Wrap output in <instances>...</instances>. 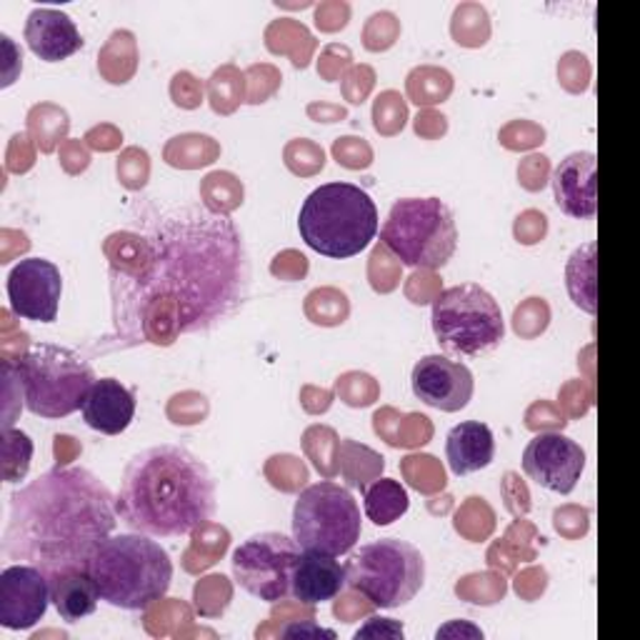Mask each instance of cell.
Instances as JSON below:
<instances>
[{"instance_id":"cell-13","label":"cell","mask_w":640,"mask_h":640,"mask_svg":"<svg viewBox=\"0 0 640 640\" xmlns=\"http://www.w3.org/2000/svg\"><path fill=\"white\" fill-rule=\"evenodd\" d=\"M585 451L563 433H541L525 445L523 471L545 491L568 495L581 481Z\"/></svg>"},{"instance_id":"cell-12","label":"cell","mask_w":640,"mask_h":640,"mask_svg":"<svg viewBox=\"0 0 640 640\" xmlns=\"http://www.w3.org/2000/svg\"><path fill=\"white\" fill-rule=\"evenodd\" d=\"M63 276L56 263L46 258H26L10 270L8 301L10 311L23 321L53 323L58 318Z\"/></svg>"},{"instance_id":"cell-41","label":"cell","mask_w":640,"mask_h":640,"mask_svg":"<svg viewBox=\"0 0 640 640\" xmlns=\"http://www.w3.org/2000/svg\"><path fill=\"white\" fill-rule=\"evenodd\" d=\"M351 18V6L348 3H341V0H333V3H321L316 8V23L321 30H341L345 28Z\"/></svg>"},{"instance_id":"cell-4","label":"cell","mask_w":640,"mask_h":640,"mask_svg":"<svg viewBox=\"0 0 640 640\" xmlns=\"http://www.w3.org/2000/svg\"><path fill=\"white\" fill-rule=\"evenodd\" d=\"M100 601L124 611H146L166 598L173 561L166 548L144 533L108 535L86 565Z\"/></svg>"},{"instance_id":"cell-47","label":"cell","mask_w":640,"mask_h":640,"mask_svg":"<svg viewBox=\"0 0 640 640\" xmlns=\"http://www.w3.org/2000/svg\"><path fill=\"white\" fill-rule=\"evenodd\" d=\"M308 114L316 118V120H323V124H335V120H341L345 118V110L338 108V106H328V104H321V106H311L308 108Z\"/></svg>"},{"instance_id":"cell-10","label":"cell","mask_w":640,"mask_h":640,"mask_svg":"<svg viewBox=\"0 0 640 640\" xmlns=\"http://www.w3.org/2000/svg\"><path fill=\"white\" fill-rule=\"evenodd\" d=\"M293 538L301 551L345 555L361 541V505L348 488L321 481L301 491L293 508Z\"/></svg>"},{"instance_id":"cell-2","label":"cell","mask_w":640,"mask_h":640,"mask_svg":"<svg viewBox=\"0 0 640 640\" xmlns=\"http://www.w3.org/2000/svg\"><path fill=\"white\" fill-rule=\"evenodd\" d=\"M118 523L116 498L86 469H58L10 495L3 553L46 575L86 568Z\"/></svg>"},{"instance_id":"cell-9","label":"cell","mask_w":640,"mask_h":640,"mask_svg":"<svg viewBox=\"0 0 640 640\" xmlns=\"http://www.w3.org/2000/svg\"><path fill=\"white\" fill-rule=\"evenodd\" d=\"M433 333L441 348L453 355H481L501 345L505 335L503 311L475 283L445 288L433 298Z\"/></svg>"},{"instance_id":"cell-45","label":"cell","mask_w":640,"mask_h":640,"mask_svg":"<svg viewBox=\"0 0 640 640\" xmlns=\"http://www.w3.org/2000/svg\"><path fill=\"white\" fill-rule=\"evenodd\" d=\"M543 233H545V216H543V213H538V218H535L533 226H528L523 218H518L515 236L521 243H528V246H531V243H538V240L543 238Z\"/></svg>"},{"instance_id":"cell-16","label":"cell","mask_w":640,"mask_h":640,"mask_svg":"<svg viewBox=\"0 0 640 640\" xmlns=\"http://www.w3.org/2000/svg\"><path fill=\"white\" fill-rule=\"evenodd\" d=\"M595 156L571 154L561 160L553 173L555 203L565 216L578 220H591L598 210L595 196Z\"/></svg>"},{"instance_id":"cell-17","label":"cell","mask_w":640,"mask_h":640,"mask_svg":"<svg viewBox=\"0 0 640 640\" xmlns=\"http://www.w3.org/2000/svg\"><path fill=\"white\" fill-rule=\"evenodd\" d=\"M26 40L28 48L46 63H60L83 48V36L76 28L73 18L53 8H36L28 16Z\"/></svg>"},{"instance_id":"cell-21","label":"cell","mask_w":640,"mask_h":640,"mask_svg":"<svg viewBox=\"0 0 640 640\" xmlns=\"http://www.w3.org/2000/svg\"><path fill=\"white\" fill-rule=\"evenodd\" d=\"M50 581V601H53L58 616L66 623H78L96 613L100 593L88 575L86 568H76V571H60L48 575Z\"/></svg>"},{"instance_id":"cell-15","label":"cell","mask_w":640,"mask_h":640,"mask_svg":"<svg viewBox=\"0 0 640 640\" xmlns=\"http://www.w3.org/2000/svg\"><path fill=\"white\" fill-rule=\"evenodd\" d=\"M411 383L415 398L443 413L463 411L471 403L475 388L469 365L445 358V355H425L415 363Z\"/></svg>"},{"instance_id":"cell-11","label":"cell","mask_w":640,"mask_h":640,"mask_svg":"<svg viewBox=\"0 0 640 640\" xmlns=\"http://www.w3.org/2000/svg\"><path fill=\"white\" fill-rule=\"evenodd\" d=\"M301 558L296 538L283 533H258L233 551V575L236 583L253 598L266 603H280L291 595L293 568Z\"/></svg>"},{"instance_id":"cell-20","label":"cell","mask_w":640,"mask_h":640,"mask_svg":"<svg viewBox=\"0 0 640 640\" xmlns=\"http://www.w3.org/2000/svg\"><path fill=\"white\" fill-rule=\"evenodd\" d=\"M445 455L455 475H471L483 471L495 459L493 431L481 421H465L449 433L445 441Z\"/></svg>"},{"instance_id":"cell-25","label":"cell","mask_w":640,"mask_h":640,"mask_svg":"<svg viewBox=\"0 0 640 640\" xmlns=\"http://www.w3.org/2000/svg\"><path fill=\"white\" fill-rule=\"evenodd\" d=\"M568 291L578 308L595 313V246L588 243L585 248L575 250L568 263Z\"/></svg>"},{"instance_id":"cell-42","label":"cell","mask_w":640,"mask_h":640,"mask_svg":"<svg viewBox=\"0 0 640 640\" xmlns=\"http://www.w3.org/2000/svg\"><path fill=\"white\" fill-rule=\"evenodd\" d=\"M348 63H351V50L348 48H345V46H328V48L323 50L318 70L328 80H335V78H338V70H343Z\"/></svg>"},{"instance_id":"cell-6","label":"cell","mask_w":640,"mask_h":640,"mask_svg":"<svg viewBox=\"0 0 640 640\" xmlns=\"http://www.w3.org/2000/svg\"><path fill=\"white\" fill-rule=\"evenodd\" d=\"M381 246L401 266L439 270L459 248V228L441 198H401L383 223Z\"/></svg>"},{"instance_id":"cell-35","label":"cell","mask_w":640,"mask_h":640,"mask_svg":"<svg viewBox=\"0 0 640 640\" xmlns=\"http://www.w3.org/2000/svg\"><path fill=\"white\" fill-rule=\"evenodd\" d=\"M148 154L138 148H128L124 156L118 158V178L124 180V186L130 190H138L146 186L148 180Z\"/></svg>"},{"instance_id":"cell-8","label":"cell","mask_w":640,"mask_h":640,"mask_svg":"<svg viewBox=\"0 0 640 640\" xmlns=\"http://www.w3.org/2000/svg\"><path fill=\"white\" fill-rule=\"evenodd\" d=\"M348 588L375 608H401L421 593L425 583V558L408 541L381 538L363 545L345 565Z\"/></svg>"},{"instance_id":"cell-1","label":"cell","mask_w":640,"mask_h":640,"mask_svg":"<svg viewBox=\"0 0 640 640\" xmlns=\"http://www.w3.org/2000/svg\"><path fill=\"white\" fill-rule=\"evenodd\" d=\"M146 260L134 276L110 273L114 323L128 343L170 345L206 331L248 296L250 263L238 228L210 208L148 218Z\"/></svg>"},{"instance_id":"cell-39","label":"cell","mask_w":640,"mask_h":640,"mask_svg":"<svg viewBox=\"0 0 640 640\" xmlns=\"http://www.w3.org/2000/svg\"><path fill=\"white\" fill-rule=\"evenodd\" d=\"M558 76H561L563 86L568 90H583L588 86V63L581 53H565L561 66H558Z\"/></svg>"},{"instance_id":"cell-48","label":"cell","mask_w":640,"mask_h":640,"mask_svg":"<svg viewBox=\"0 0 640 640\" xmlns=\"http://www.w3.org/2000/svg\"><path fill=\"white\" fill-rule=\"evenodd\" d=\"M70 160H76V173H78L88 166V154L83 148H78L76 144H68L63 150V166L66 168H70Z\"/></svg>"},{"instance_id":"cell-40","label":"cell","mask_w":640,"mask_h":640,"mask_svg":"<svg viewBox=\"0 0 640 640\" xmlns=\"http://www.w3.org/2000/svg\"><path fill=\"white\" fill-rule=\"evenodd\" d=\"M375 73L368 66H355L348 76L343 80V90L348 96L351 104H363V98L368 96V90L373 88Z\"/></svg>"},{"instance_id":"cell-32","label":"cell","mask_w":640,"mask_h":640,"mask_svg":"<svg viewBox=\"0 0 640 640\" xmlns=\"http://www.w3.org/2000/svg\"><path fill=\"white\" fill-rule=\"evenodd\" d=\"M405 120H408V108H405V100L395 93V90H385L378 96L373 106V124L375 130L383 136H395L401 134Z\"/></svg>"},{"instance_id":"cell-43","label":"cell","mask_w":640,"mask_h":640,"mask_svg":"<svg viewBox=\"0 0 640 640\" xmlns=\"http://www.w3.org/2000/svg\"><path fill=\"white\" fill-rule=\"evenodd\" d=\"M545 173H548V158L545 156H531L521 168V178L525 183V188L538 190L545 186Z\"/></svg>"},{"instance_id":"cell-30","label":"cell","mask_w":640,"mask_h":640,"mask_svg":"<svg viewBox=\"0 0 640 640\" xmlns=\"http://www.w3.org/2000/svg\"><path fill=\"white\" fill-rule=\"evenodd\" d=\"M208 90L210 106L216 114H233L243 100V73L233 66H223L213 73Z\"/></svg>"},{"instance_id":"cell-3","label":"cell","mask_w":640,"mask_h":640,"mask_svg":"<svg viewBox=\"0 0 640 640\" xmlns=\"http://www.w3.org/2000/svg\"><path fill=\"white\" fill-rule=\"evenodd\" d=\"M116 513L134 533L188 535L216 515V481L208 465L183 445H154L126 465Z\"/></svg>"},{"instance_id":"cell-46","label":"cell","mask_w":640,"mask_h":640,"mask_svg":"<svg viewBox=\"0 0 640 640\" xmlns=\"http://www.w3.org/2000/svg\"><path fill=\"white\" fill-rule=\"evenodd\" d=\"M283 636H286V638H331V640L335 638L333 631H323V628L313 626V623L291 626V628H286V631H283Z\"/></svg>"},{"instance_id":"cell-37","label":"cell","mask_w":640,"mask_h":640,"mask_svg":"<svg viewBox=\"0 0 640 640\" xmlns=\"http://www.w3.org/2000/svg\"><path fill=\"white\" fill-rule=\"evenodd\" d=\"M170 96L176 100V106L180 108H198L200 100H203V86L198 78H193L190 73H176L173 76V83H170Z\"/></svg>"},{"instance_id":"cell-22","label":"cell","mask_w":640,"mask_h":640,"mask_svg":"<svg viewBox=\"0 0 640 640\" xmlns=\"http://www.w3.org/2000/svg\"><path fill=\"white\" fill-rule=\"evenodd\" d=\"M363 505L371 523L391 525L408 513L411 498L401 481L375 479L371 485L363 488Z\"/></svg>"},{"instance_id":"cell-7","label":"cell","mask_w":640,"mask_h":640,"mask_svg":"<svg viewBox=\"0 0 640 640\" xmlns=\"http://www.w3.org/2000/svg\"><path fill=\"white\" fill-rule=\"evenodd\" d=\"M16 373L26 408L50 421L83 408L88 391L98 381L78 353L50 343H38L18 358Z\"/></svg>"},{"instance_id":"cell-24","label":"cell","mask_w":640,"mask_h":640,"mask_svg":"<svg viewBox=\"0 0 640 640\" xmlns=\"http://www.w3.org/2000/svg\"><path fill=\"white\" fill-rule=\"evenodd\" d=\"M136 38L128 30H116L98 56V68L110 83H128L136 73Z\"/></svg>"},{"instance_id":"cell-26","label":"cell","mask_w":640,"mask_h":640,"mask_svg":"<svg viewBox=\"0 0 640 640\" xmlns=\"http://www.w3.org/2000/svg\"><path fill=\"white\" fill-rule=\"evenodd\" d=\"M453 90V76L443 68L423 66L411 70L408 76V96L419 106H435L443 104Z\"/></svg>"},{"instance_id":"cell-27","label":"cell","mask_w":640,"mask_h":640,"mask_svg":"<svg viewBox=\"0 0 640 640\" xmlns=\"http://www.w3.org/2000/svg\"><path fill=\"white\" fill-rule=\"evenodd\" d=\"M488 10L479 3H461L453 13L451 33L455 43L465 48L483 46L488 36H491V23H488Z\"/></svg>"},{"instance_id":"cell-38","label":"cell","mask_w":640,"mask_h":640,"mask_svg":"<svg viewBox=\"0 0 640 640\" xmlns=\"http://www.w3.org/2000/svg\"><path fill=\"white\" fill-rule=\"evenodd\" d=\"M246 78L250 80V100L248 104H263V100H266L270 93H276V88L280 86V83H266V80H276V78H280V73L276 68L273 66H253V68H248V73H246Z\"/></svg>"},{"instance_id":"cell-33","label":"cell","mask_w":640,"mask_h":640,"mask_svg":"<svg viewBox=\"0 0 640 640\" xmlns=\"http://www.w3.org/2000/svg\"><path fill=\"white\" fill-rule=\"evenodd\" d=\"M220 196H223V213H226V216L243 203V186L236 176H230V173H213V176L206 178L203 198H206V206L210 210H216Z\"/></svg>"},{"instance_id":"cell-18","label":"cell","mask_w":640,"mask_h":640,"mask_svg":"<svg viewBox=\"0 0 640 640\" xmlns=\"http://www.w3.org/2000/svg\"><path fill=\"white\" fill-rule=\"evenodd\" d=\"M348 578H345V565L335 561V555L303 551L296 568H293L291 595L306 605H316L338 598Z\"/></svg>"},{"instance_id":"cell-29","label":"cell","mask_w":640,"mask_h":640,"mask_svg":"<svg viewBox=\"0 0 640 640\" xmlns=\"http://www.w3.org/2000/svg\"><path fill=\"white\" fill-rule=\"evenodd\" d=\"M28 126L38 148L43 150V154H50V150L56 148L58 138L68 134V116L66 110L56 106H36L28 116Z\"/></svg>"},{"instance_id":"cell-28","label":"cell","mask_w":640,"mask_h":640,"mask_svg":"<svg viewBox=\"0 0 640 640\" xmlns=\"http://www.w3.org/2000/svg\"><path fill=\"white\" fill-rule=\"evenodd\" d=\"M216 156H218V146L213 144V138L196 136V134L173 138L166 148V160L176 168L208 166V163H213Z\"/></svg>"},{"instance_id":"cell-34","label":"cell","mask_w":640,"mask_h":640,"mask_svg":"<svg viewBox=\"0 0 640 640\" xmlns=\"http://www.w3.org/2000/svg\"><path fill=\"white\" fill-rule=\"evenodd\" d=\"M401 33L398 18L388 10H381V13H373L365 23L363 30V43L368 50H385L395 43V38Z\"/></svg>"},{"instance_id":"cell-31","label":"cell","mask_w":640,"mask_h":640,"mask_svg":"<svg viewBox=\"0 0 640 640\" xmlns=\"http://www.w3.org/2000/svg\"><path fill=\"white\" fill-rule=\"evenodd\" d=\"M33 459V443L23 431H3V479L18 483L26 479Z\"/></svg>"},{"instance_id":"cell-19","label":"cell","mask_w":640,"mask_h":640,"mask_svg":"<svg viewBox=\"0 0 640 640\" xmlns=\"http://www.w3.org/2000/svg\"><path fill=\"white\" fill-rule=\"evenodd\" d=\"M83 419L104 435L124 433L136 419V393L116 378H100L86 395Z\"/></svg>"},{"instance_id":"cell-14","label":"cell","mask_w":640,"mask_h":640,"mask_svg":"<svg viewBox=\"0 0 640 640\" xmlns=\"http://www.w3.org/2000/svg\"><path fill=\"white\" fill-rule=\"evenodd\" d=\"M50 603V581L40 568L18 563L0 573V626L8 631L36 628Z\"/></svg>"},{"instance_id":"cell-5","label":"cell","mask_w":640,"mask_h":640,"mask_svg":"<svg viewBox=\"0 0 640 640\" xmlns=\"http://www.w3.org/2000/svg\"><path fill=\"white\" fill-rule=\"evenodd\" d=\"M301 238L325 258H353L378 233V208L353 183H325L306 198L298 216Z\"/></svg>"},{"instance_id":"cell-44","label":"cell","mask_w":640,"mask_h":640,"mask_svg":"<svg viewBox=\"0 0 640 640\" xmlns=\"http://www.w3.org/2000/svg\"><path fill=\"white\" fill-rule=\"evenodd\" d=\"M375 636L403 638V626L395 623L393 618H371L368 626L361 628V631L355 633V640H361V638H375Z\"/></svg>"},{"instance_id":"cell-23","label":"cell","mask_w":640,"mask_h":640,"mask_svg":"<svg viewBox=\"0 0 640 640\" xmlns=\"http://www.w3.org/2000/svg\"><path fill=\"white\" fill-rule=\"evenodd\" d=\"M266 46L273 53H288L296 68H306L311 63L313 50H316V38L298 20L278 18L266 30Z\"/></svg>"},{"instance_id":"cell-36","label":"cell","mask_w":640,"mask_h":640,"mask_svg":"<svg viewBox=\"0 0 640 640\" xmlns=\"http://www.w3.org/2000/svg\"><path fill=\"white\" fill-rule=\"evenodd\" d=\"M333 156L345 168H365L371 163V148L361 138H338L333 146Z\"/></svg>"}]
</instances>
